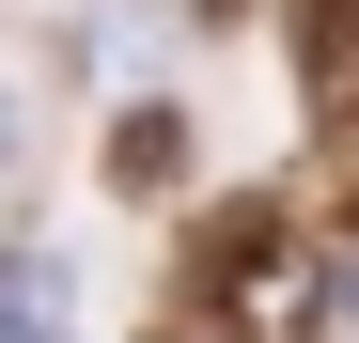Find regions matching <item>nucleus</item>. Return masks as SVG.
Wrapping results in <instances>:
<instances>
[{
  "label": "nucleus",
  "mask_w": 359,
  "mask_h": 343,
  "mask_svg": "<svg viewBox=\"0 0 359 343\" xmlns=\"http://www.w3.org/2000/svg\"><path fill=\"white\" fill-rule=\"evenodd\" d=\"M297 63H313V94L359 78V0H297Z\"/></svg>",
  "instance_id": "obj_2"
},
{
  "label": "nucleus",
  "mask_w": 359,
  "mask_h": 343,
  "mask_svg": "<svg viewBox=\"0 0 359 343\" xmlns=\"http://www.w3.org/2000/svg\"><path fill=\"white\" fill-rule=\"evenodd\" d=\"M0 343H79V250H47V234L0 250Z\"/></svg>",
  "instance_id": "obj_1"
},
{
  "label": "nucleus",
  "mask_w": 359,
  "mask_h": 343,
  "mask_svg": "<svg viewBox=\"0 0 359 343\" xmlns=\"http://www.w3.org/2000/svg\"><path fill=\"white\" fill-rule=\"evenodd\" d=\"M203 16H234V0H203Z\"/></svg>",
  "instance_id": "obj_3"
}]
</instances>
